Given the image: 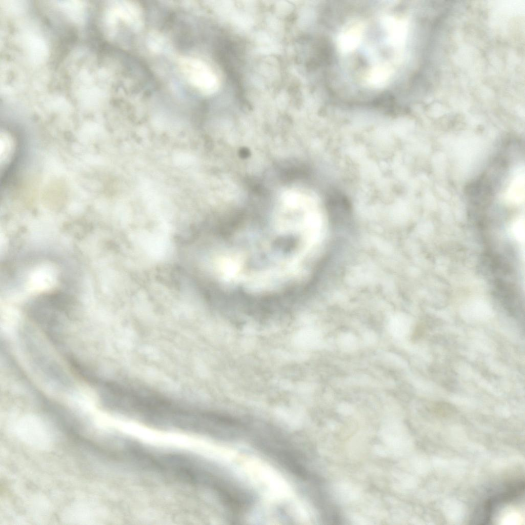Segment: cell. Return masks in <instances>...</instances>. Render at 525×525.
Listing matches in <instances>:
<instances>
[{
	"instance_id": "obj_1",
	"label": "cell",
	"mask_w": 525,
	"mask_h": 525,
	"mask_svg": "<svg viewBox=\"0 0 525 525\" xmlns=\"http://www.w3.org/2000/svg\"><path fill=\"white\" fill-rule=\"evenodd\" d=\"M22 347L32 367L49 384L58 390L72 388L71 381L62 368L45 349L31 328L21 330Z\"/></svg>"
}]
</instances>
